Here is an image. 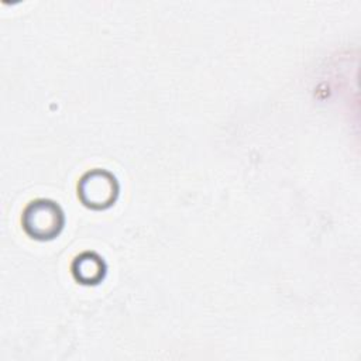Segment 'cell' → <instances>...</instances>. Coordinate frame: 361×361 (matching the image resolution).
Returning a JSON list of instances; mask_svg holds the SVG:
<instances>
[{"label": "cell", "instance_id": "6da1fadb", "mask_svg": "<svg viewBox=\"0 0 361 361\" xmlns=\"http://www.w3.org/2000/svg\"><path fill=\"white\" fill-rule=\"evenodd\" d=\"M21 224L31 238L49 241L61 234L65 226V214L56 202L51 199H35L25 206Z\"/></svg>", "mask_w": 361, "mask_h": 361}, {"label": "cell", "instance_id": "7a4b0ae2", "mask_svg": "<svg viewBox=\"0 0 361 361\" xmlns=\"http://www.w3.org/2000/svg\"><path fill=\"white\" fill-rule=\"evenodd\" d=\"M117 178L107 169H90L78 183V196L83 206L92 210H104L113 206L118 197Z\"/></svg>", "mask_w": 361, "mask_h": 361}, {"label": "cell", "instance_id": "3957f363", "mask_svg": "<svg viewBox=\"0 0 361 361\" xmlns=\"http://www.w3.org/2000/svg\"><path fill=\"white\" fill-rule=\"evenodd\" d=\"M71 269L75 281L87 286L99 285L104 279L107 272L104 259L93 251H85L76 255Z\"/></svg>", "mask_w": 361, "mask_h": 361}]
</instances>
